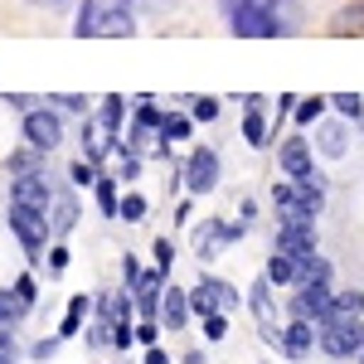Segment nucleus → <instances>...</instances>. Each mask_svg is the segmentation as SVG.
Here are the masks:
<instances>
[{"label":"nucleus","instance_id":"obj_1","mask_svg":"<svg viewBox=\"0 0 364 364\" xmlns=\"http://www.w3.org/2000/svg\"><path fill=\"white\" fill-rule=\"evenodd\" d=\"M73 34H83V39H127V34H136V10H132V0H78Z\"/></svg>","mask_w":364,"mask_h":364},{"label":"nucleus","instance_id":"obj_2","mask_svg":"<svg viewBox=\"0 0 364 364\" xmlns=\"http://www.w3.org/2000/svg\"><path fill=\"white\" fill-rule=\"evenodd\" d=\"M272 209H277V224L282 219H321L326 214V175L311 170L301 180H272Z\"/></svg>","mask_w":364,"mask_h":364},{"label":"nucleus","instance_id":"obj_3","mask_svg":"<svg viewBox=\"0 0 364 364\" xmlns=\"http://www.w3.org/2000/svg\"><path fill=\"white\" fill-rule=\"evenodd\" d=\"M5 228H10L15 243L25 248L29 267H39V262L49 257V248H54V224H49V214H34L25 204H10V209H5Z\"/></svg>","mask_w":364,"mask_h":364},{"label":"nucleus","instance_id":"obj_4","mask_svg":"<svg viewBox=\"0 0 364 364\" xmlns=\"http://www.w3.org/2000/svg\"><path fill=\"white\" fill-rule=\"evenodd\" d=\"M243 301H248V291H238V287L224 282V277H209V272L190 287V311H195L199 321H204V316H214V311H228V316H233Z\"/></svg>","mask_w":364,"mask_h":364},{"label":"nucleus","instance_id":"obj_5","mask_svg":"<svg viewBox=\"0 0 364 364\" xmlns=\"http://www.w3.org/2000/svg\"><path fill=\"white\" fill-rule=\"evenodd\" d=\"M248 311H252V321H257V336L277 350V345H282V326H287V321H277V287L262 277V272L248 282Z\"/></svg>","mask_w":364,"mask_h":364},{"label":"nucleus","instance_id":"obj_6","mask_svg":"<svg viewBox=\"0 0 364 364\" xmlns=\"http://www.w3.org/2000/svg\"><path fill=\"white\" fill-rule=\"evenodd\" d=\"M316 336H321V355L326 360H360L364 355V321H321L316 326Z\"/></svg>","mask_w":364,"mask_h":364},{"label":"nucleus","instance_id":"obj_7","mask_svg":"<svg viewBox=\"0 0 364 364\" xmlns=\"http://www.w3.org/2000/svg\"><path fill=\"white\" fill-rule=\"evenodd\" d=\"M219 175H224L219 151H214V146H190V156H185V166H180V180H185L190 199L214 195V190H219Z\"/></svg>","mask_w":364,"mask_h":364},{"label":"nucleus","instance_id":"obj_8","mask_svg":"<svg viewBox=\"0 0 364 364\" xmlns=\"http://www.w3.org/2000/svg\"><path fill=\"white\" fill-rule=\"evenodd\" d=\"M20 136H25V146H34V151H58L63 146V117L54 112V107H25V117H20Z\"/></svg>","mask_w":364,"mask_h":364},{"label":"nucleus","instance_id":"obj_9","mask_svg":"<svg viewBox=\"0 0 364 364\" xmlns=\"http://www.w3.org/2000/svg\"><path fill=\"white\" fill-rule=\"evenodd\" d=\"M248 238V224L238 219H204V224L195 228V257L199 262H214L219 257V248H228V243H243Z\"/></svg>","mask_w":364,"mask_h":364},{"label":"nucleus","instance_id":"obj_10","mask_svg":"<svg viewBox=\"0 0 364 364\" xmlns=\"http://www.w3.org/2000/svg\"><path fill=\"white\" fill-rule=\"evenodd\" d=\"M272 248L291 252V257L301 262L311 252H321V228H316V219H282L277 233H272Z\"/></svg>","mask_w":364,"mask_h":364},{"label":"nucleus","instance_id":"obj_11","mask_svg":"<svg viewBox=\"0 0 364 364\" xmlns=\"http://www.w3.org/2000/svg\"><path fill=\"white\" fill-rule=\"evenodd\" d=\"M277 170L287 175V180H301V175H311V170H316V146H311V136H301V132L282 136V141H277Z\"/></svg>","mask_w":364,"mask_h":364},{"label":"nucleus","instance_id":"obj_12","mask_svg":"<svg viewBox=\"0 0 364 364\" xmlns=\"http://www.w3.org/2000/svg\"><path fill=\"white\" fill-rule=\"evenodd\" d=\"M54 185H49V175H15L10 180V204H25L34 214H54Z\"/></svg>","mask_w":364,"mask_h":364},{"label":"nucleus","instance_id":"obj_13","mask_svg":"<svg viewBox=\"0 0 364 364\" xmlns=\"http://www.w3.org/2000/svg\"><path fill=\"white\" fill-rule=\"evenodd\" d=\"M282 360H291V364H301L311 360L316 350H321V336H316V321H287L282 326Z\"/></svg>","mask_w":364,"mask_h":364},{"label":"nucleus","instance_id":"obj_14","mask_svg":"<svg viewBox=\"0 0 364 364\" xmlns=\"http://www.w3.org/2000/svg\"><path fill=\"white\" fill-rule=\"evenodd\" d=\"M311 146H316L326 161H340V156L350 151V127H345V117H340V122H326V117H321V122H316V141H311Z\"/></svg>","mask_w":364,"mask_h":364},{"label":"nucleus","instance_id":"obj_15","mask_svg":"<svg viewBox=\"0 0 364 364\" xmlns=\"http://www.w3.org/2000/svg\"><path fill=\"white\" fill-rule=\"evenodd\" d=\"M92 117H97V127H102L107 136H122V127L132 122V97H122V92H107V97L92 107Z\"/></svg>","mask_w":364,"mask_h":364},{"label":"nucleus","instance_id":"obj_16","mask_svg":"<svg viewBox=\"0 0 364 364\" xmlns=\"http://www.w3.org/2000/svg\"><path fill=\"white\" fill-rule=\"evenodd\" d=\"M190 316H195V311H190V291L170 282L166 296H161V326H166V331H185V326H190Z\"/></svg>","mask_w":364,"mask_h":364},{"label":"nucleus","instance_id":"obj_17","mask_svg":"<svg viewBox=\"0 0 364 364\" xmlns=\"http://www.w3.org/2000/svg\"><path fill=\"white\" fill-rule=\"evenodd\" d=\"M87 316H92V296H87V291H73V296H68V306H63V321H58V336L73 340L87 326Z\"/></svg>","mask_w":364,"mask_h":364},{"label":"nucleus","instance_id":"obj_18","mask_svg":"<svg viewBox=\"0 0 364 364\" xmlns=\"http://www.w3.org/2000/svg\"><path fill=\"white\" fill-rule=\"evenodd\" d=\"M262 277L272 282V287H287V291H291V287H296V257L282 252V248H272L267 262H262Z\"/></svg>","mask_w":364,"mask_h":364},{"label":"nucleus","instance_id":"obj_19","mask_svg":"<svg viewBox=\"0 0 364 364\" xmlns=\"http://www.w3.org/2000/svg\"><path fill=\"white\" fill-rule=\"evenodd\" d=\"M49 224H54V238H68V233L78 228V199H73V190H58V195H54V214H49Z\"/></svg>","mask_w":364,"mask_h":364},{"label":"nucleus","instance_id":"obj_20","mask_svg":"<svg viewBox=\"0 0 364 364\" xmlns=\"http://www.w3.org/2000/svg\"><path fill=\"white\" fill-rule=\"evenodd\" d=\"M331 316H336V321H364V291L360 287H340L336 301H331ZM331 316H326V321H331Z\"/></svg>","mask_w":364,"mask_h":364},{"label":"nucleus","instance_id":"obj_21","mask_svg":"<svg viewBox=\"0 0 364 364\" xmlns=\"http://www.w3.org/2000/svg\"><path fill=\"white\" fill-rule=\"evenodd\" d=\"M122 180H117L112 170H102L97 175V185H92V195H97V209H102V219H117V209H122V190H117Z\"/></svg>","mask_w":364,"mask_h":364},{"label":"nucleus","instance_id":"obj_22","mask_svg":"<svg viewBox=\"0 0 364 364\" xmlns=\"http://www.w3.org/2000/svg\"><path fill=\"white\" fill-rule=\"evenodd\" d=\"M243 141H248L252 151H262L267 141H277L272 136V122H267L262 112H243Z\"/></svg>","mask_w":364,"mask_h":364},{"label":"nucleus","instance_id":"obj_23","mask_svg":"<svg viewBox=\"0 0 364 364\" xmlns=\"http://www.w3.org/2000/svg\"><path fill=\"white\" fill-rule=\"evenodd\" d=\"M29 311H34V306H29V301L20 296V291H15V287H0V316H5L10 326H25Z\"/></svg>","mask_w":364,"mask_h":364},{"label":"nucleus","instance_id":"obj_24","mask_svg":"<svg viewBox=\"0 0 364 364\" xmlns=\"http://www.w3.org/2000/svg\"><path fill=\"white\" fill-rule=\"evenodd\" d=\"M331 34H364V5H345L331 15Z\"/></svg>","mask_w":364,"mask_h":364},{"label":"nucleus","instance_id":"obj_25","mask_svg":"<svg viewBox=\"0 0 364 364\" xmlns=\"http://www.w3.org/2000/svg\"><path fill=\"white\" fill-rule=\"evenodd\" d=\"M326 107H331V97H301L296 112H291V122H296V127H316V122L326 117Z\"/></svg>","mask_w":364,"mask_h":364},{"label":"nucleus","instance_id":"obj_26","mask_svg":"<svg viewBox=\"0 0 364 364\" xmlns=\"http://www.w3.org/2000/svg\"><path fill=\"white\" fill-rule=\"evenodd\" d=\"M97 175H102V166H92V161L78 156V161L68 166V185H73V190H92V185H97Z\"/></svg>","mask_w":364,"mask_h":364},{"label":"nucleus","instance_id":"obj_27","mask_svg":"<svg viewBox=\"0 0 364 364\" xmlns=\"http://www.w3.org/2000/svg\"><path fill=\"white\" fill-rule=\"evenodd\" d=\"M190 132H195V117L166 112V122H161V141H190Z\"/></svg>","mask_w":364,"mask_h":364},{"label":"nucleus","instance_id":"obj_28","mask_svg":"<svg viewBox=\"0 0 364 364\" xmlns=\"http://www.w3.org/2000/svg\"><path fill=\"white\" fill-rule=\"evenodd\" d=\"M331 107H336L345 122H360V127H364V97H360V92H336Z\"/></svg>","mask_w":364,"mask_h":364},{"label":"nucleus","instance_id":"obj_29","mask_svg":"<svg viewBox=\"0 0 364 364\" xmlns=\"http://www.w3.org/2000/svg\"><path fill=\"white\" fill-rule=\"evenodd\" d=\"M146 209H151V204H146V195L127 190V195H122V209H117V219H122V224H141V219H146Z\"/></svg>","mask_w":364,"mask_h":364},{"label":"nucleus","instance_id":"obj_30","mask_svg":"<svg viewBox=\"0 0 364 364\" xmlns=\"http://www.w3.org/2000/svg\"><path fill=\"white\" fill-rule=\"evenodd\" d=\"M68 262H73V252H68V243H63V238H58L54 248H49V267H44V277L58 282L63 272H68Z\"/></svg>","mask_w":364,"mask_h":364},{"label":"nucleus","instance_id":"obj_31","mask_svg":"<svg viewBox=\"0 0 364 364\" xmlns=\"http://www.w3.org/2000/svg\"><path fill=\"white\" fill-rule=\"evenodd\" d=\"M199 326H204V340H209V345H224V340H228V311H214V316H204Z\"/></svg>","mask_w":364,"mask_h":364},{"label":"nucleus","instance_id":"obj_32","mask_svg":"<svg viewBox=\"0 0 364 364\" xmlns=\"http://www.w3.org/2000/svg\"><path fill=\"white\" fill-rule=\"evenodd\" d=\"M190 117H195L199 127H209L219 117V97H190Z\"/></svg>","mask_w":364,"mask_h":364},{"label":"nucleus","instance_id":"obj_33","mask_svg":"<svg viewBox=\"0 0 364 364\" xmlns=\"http://www.w3.org/2000/svg\"><path fill=\"white\" fill-rule=\"evenodd\" d=\"M151 267H161V272L175 267V243H170V238H156V243H151Z\"/></svg>","mask_w":364,"mask_h":364},{"label":"nucleus","instance_id":"obj_34","mask_svg":"<svg viewBox=\"0 0 364 364\" xmlns=\"http://www.w3.org/2000/svg\"><path fill=\"white\" fill-rule=\"evenodd\" d=\"M58 350H63V336H49V340H34V345H29V360H54Z\"/></svg>","mask_w":364,"mask_h":364},{"label":"nucleus","instance_id":"obj_35","mask_svg":"<svg viewBox=\"0 0 364 364\" xmlns=\"http://www.w3.org/2000/svg\"><path fill=\"white\" fill-rule=\"evenodd\" d=\"M10 287L25 296L29 306H39V282H34V272H20V277H10Z\"/></svg>","mask_w":364,"mask_h":364},{"label":"nucleus","instance_id":"obj_36","mask_svg":"<svg viewBox=\"0 0 364 364\" xmlns=\"http://www.w3.org/2000/svg\"><path fill=\"white\" fill-rule=\"evenodd\" d=\"M136 345H141V350L161 345V321H136Z\"/></svg>","mask_w":364,"mask_h":364},{"label":"nucleus","instance_id":"obj_37","mask_svg":"<svg viewBox=\"0 0 364 364\" xmlns=\"http://www.w3.org/2000/svg\"><path fill=\"white\" fill-rule=\"evenodd\" d=\"M141 272H146V267H141L136 257H132V252H122V287H127V291L141 282Z\"/></svg>","mask_w":364,"mask_h":364},{"label":"nucleus","instance_id":"obj_38","mask_svg":"<svg viewBox=\"0 0 364 364\" xmlns=\"http://www.w3.org/2000/svg\"><path fill=\"white\" fill-rule=\"evenodd\" d=\"M63 112H73V117H92V107H87V97H78V92H63V97H54Z\"/></svg>","mask_w":364,"mask_h":364},{"label":"nucleus","instance_id":"obj_39","mask_svg":"<svg viewBox=\"0 0 364 364\" xmlns=\"http://www.w3.org/2000/svg\"><path fill=\"white\" fill-rule=\"evenodd\" d=\"M15 331H20V326H10V321L0 316V350H10V345H15Z\"/></svg>","mask_w":364,"mask_h":364},{"label":"nucleus","instance_id":"obj_40","mask_svg":"<svg viewBox=\"0 0 364 364\" xmlns=\"http://www.w3.org/2000/svg\"><path fill=\"white\" fill-rule=\"evenodd\" d=\"M141 364H170V355H166V350H161V345H151V350L141 355Z\"/></svg>","mask_w":364,"mask_h":364},{"label":"nucleus","instance_id":"obj_41","mask_svg":"<svg viewBox=\"0 0 364 364\" xmlns=\"http://www.w3.org/2000/svg\"><path fill=\"white\" fill-rule=\"evenodd\" d=\"M238 214H243V224H252V219H257V204H252V199H243V204H238Z\"/></svg>","mask_w":364,"mask_h":364},{"label":"nucleus","instance_id":"obj_42","mask_svg":"<svg viewBox=\"0 0 364 364\" xmlns=\"http://www.w3.org/2000/svg\"><path fill=\"white\" fill-rule=\"evenodd\" d=\"M238 5H243V0H219V10H224V20L233 15V10H238Z\"/></svg>","mask_w":364,"mask_h":364},{"label":"nucleus","instance_id":"obj_43","mask_svg":"<svg viewBox=\"0 0 364 364\" xmlns=\"http://www.w3.org/2000/svg\"><path fill=\"white\" fill-rule=\"evenodd\" d=\"M185 364H204V350H185Z\"/></svg>","mask_w":364,"mask_h":364},{"label":"nucleus","instance_id":"obj_44","mask_svg":"<svg viewBox=\"0 0 364 364\" xmlns=\"http://www.w3.org/2000/svg\"><path fill=\"white\" fill-rule=\"evenodd\" d=\"M360 364H364V355H360Z\"/></svg>","mask_w":364,"mask_h":364}]
</instances>
